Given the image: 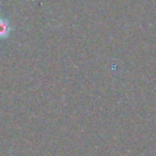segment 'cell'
<instances>
[{
  "label": "cell",
  "mask_w": 156,
  "mask_h": 156,
  "mask_svg": "<svg viewBox=\"0 0 156 156\" xmlns=\"http://www.w3.org/2000/svg\"><path fill=\"white\" fill-rule=\"evenodd\" d=\"M11 24L8 20L0 17V40L5 39L10 35L11 33Z\"/></svg>",
  "instance_id": "cell-1"
}]
</instances>
